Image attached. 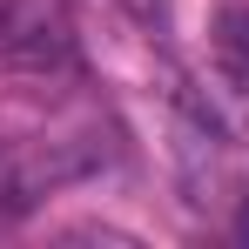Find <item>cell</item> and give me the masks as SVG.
<instances>
[{"label":"cell","instance_id":"1","mask_svg":"<svg viewBox=\"0 0 249 249\" xmlns=\"http://www.w3.org/2000/svg\"><path fill=\"white\" fill-rule=\"evenodd\" d=\"M108 162V142L101 128H68V135H27L14 148H0V209H34L41 196L88 182L94 168Z\"/></svg>","mask_w":249,"mask_h":249},{"label":"cell","instance_id":"2","mask_svg":"<svg viewBox=\"0 0 249 249\" xmlns=\"http://www.w3.org/2000/svg\"><path fill=\"white\" fill-rule=\"evenodd\" d=\"M68 0H0V61L20 74H54L68 68Z\"/></svg>","mask_w":249,"mask_h":249},{"label":"cell","instance_id":"3","mask_svg":"<svg viewBox=\"0 0 249 249\" xmlns=\"http://www.w3.org/2000/svg\"><path fill=\"white\" fill-rule=\"evenodd\" d=\"M209 88H215V108L229 128H249V7H222L215 20V68H209Z\"/></svg>","mask_w":249,"mask_h":249}]
</instances>
